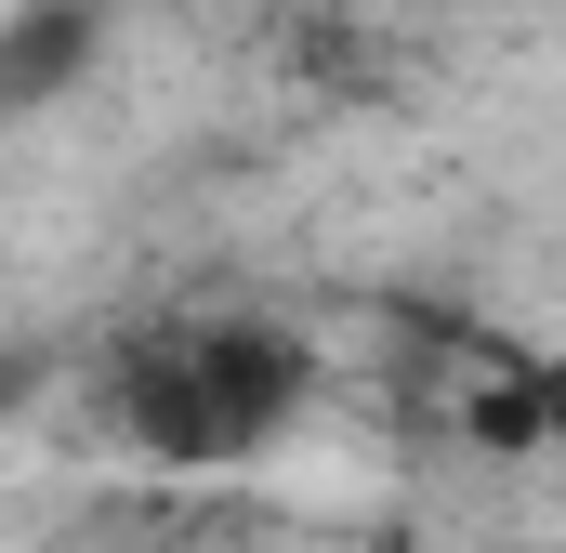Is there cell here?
Instances as JSON below:
<instances>
[{
    "mask_svg": "<svg viewBox=\"0 0 566 553\" xmlns=\"http://www.w3.org/2000/svg\"><path fill=\"white\" fill-rule=\"evenodd\" d=\"M303 343L290 330H185V343H158L133 356V383H119V421H133L158 461H185V474H224V461H264L303 409Z\"/></svg>",
    "mask_w": 566,
    "mask_h": 553,
    "instance_id": "obj_1",
    "label": "cell"
},
{
    "mask_svg": "<svg viewBox=\"0 0 566 553\" xmlns=\"http://www.w3.org/2000/svg\"><path fill=\"white\" fill-rule=\"evenodd\" d=\"M93 40H106V13H93V0H13V27H0V106H13V119H40V106L93 66Z\"/></svg>",
    "mask_w": 566,
    "mask_h": 553,
    "instance_id": "obj_2",
    "label": "cell"
},
{
    "mask_svg": "<svg viewBox=\"0 0 566 553\" xmlns=\"http://www.w3.org/2000/svg\"><path fill=\"white\" fill-rule=\"evenodd\" d=\"M527 396H541V435H566V356H541V369H527Z\"/></svg>",
    "mask_w": 566,
    "mask_h": 553,
    "instance_id": "obj_3",
    "label": "cell"
}]
</instances>
